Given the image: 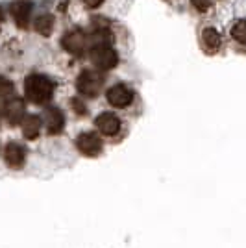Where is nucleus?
<instances>
[{
	"instance_id": "nucleus-10",
	"label": "nucleus",
	"mask_w": 246,
	"mask_h": 248,
	"mask_svg": "<svg viewBox=\"0 0 246 248\" xmlns=\"http://www.w3.org/2000/svg\"><path fill=\"white\" fill-rule=\"evenodd\" d=\"M45 126H46V132L50 135L62 134L63 126H65V117L58 108H48L45 111Z\"/></svg>"
},
{
	"instance_id": "nucleus-16",
	"label": "nucleus",
	"mask_w": 246,
	"mask_h": 248,
	"mask_svg": "<svg viewBox=\"0 0 246 248\" xmlns=\"http://www.w3.org/2000/svg\"><path fill=\"white\" fill-rule=\"evenodd\" d=\"M231 37L241 45H246V21H237L231 28Z\"/></svg>"
},
{
	"instance_id": "nucleus-18",
	"label": "nucleus",
	"mask_w": 246,
	"mask_h": 248,
	"mask_svg": "<svg viewBox=\"0 0 246 248\" xmlns=\"http://www.w3.org/2000/svg\"><path fill=\"white\" fill-rule=\"evenodd\" d=\"M82 2L87 6V8H98L104 0H82Z\"/></svg>"
},
{
	"instance_id": "nucleus-8",
	"label": "nucleus",
	"mask_w": 246,
	"mask_h": 248,
	"mask_svg": "<svg viewBox=\"0 0 246 248\" xmlns=\"http://www.w3.org/2000/svg\"><path fill=\"white\" fill-rule=\"evenodd\" d=\"M4 159L6 163L11 167V169H21L26 161V150L24 146L19 145V143H8L6 148H4Z\"/></svg>"
},
{
	"instance_id": "nucleus-4",
	"label": "nucleus",
	"mask_w": 246,
	"mask_h": 248,
	"mask_svg": "<svg viewBox=\"0 0 246 248\" xmlns=\"http://www.w3.org/2000/svg\"><path fill=\"white\" fill-rule=\"evenodd\" d=\"M62 45L72 56H83V52L87 50V35L82 30H71L63 35Z\"/></svg>"
},
{
	"instance_id": "nucleus-1",
	"label": "nucleus",
	"mask_w": 246,
	"mask_h": 248,
	"mask_svg": "<svg viewBox=\"0 0 246 248\" xmlns=\"http://www.w3.org/2000/svg\"><path fill=\"white\" fill-rule=\"evenodd\" d=\"M54 93V83L41 74H31L24 82V94L33 104H46Z\"/></svg>"
},
{
	"instance_id": "nucleus-3",
	"label": "nucleus",
	"mask_w": 246,
	"mask_h": 248,
	"mask_svg": "<svg viewBox=\"0 0 246 248\" xmlns=\"http://www.w3.org/2000/svg\"><path fill=\"white\" fill-rule=\"evenodd\" d=\"M91 62L98 69H113L119 63L117 52L111 48V45H94L91 48Z\"/></svg>"
},
{
	"instance_id": "nucleus-19",
	"label": "nucleus",
	"mask_w": 246,
	"mask_h": 248,
	"mask_svg": "<svg viewBox=\"0 0 246 248\" xmlns=\"http://www.w3.org/2000/svg\"><path fill=\"white\" fill-rule=\"evenodd\" d=\"M72 106H76V111H78V115H83L85 111H83V106L78 100H72Z\"/></svg>"
},
{
	"instance_id": "nucleus-17",
	"label": "nucleus",
	"mask_w": 246,
	"mask_h": 248,
	"mask_svg": "<svg viewBox=\"0 0 246 248\" xmlns=\"http://www.w3.org/2000/svg\"><path fill=\"white\" fill-rule=\"evenodd\" d=\"M191 4H193L195 10L200 11V13H204V11H207L211 8V2H209V0H191Z\"/></svg>"
},
{
	"instance_id": "nucleus-2",
	"label": "nucleus",
	"mask_w": 246,
	"mask_h": 248,
	"mask_svg": "<svg viewBox=\"0 0 246 248\" xmlns=\"http://www.w3.org/2000/svg\"><path fill=\"white\" fill-rule=\"evenodd\" d=\"M102 74L96 73V71H83L76 80V89L85 96H91V98L98 96V93L102 91Z\"/></svg>"
},
{
	"instance_id": "nucleus-20",
	"label": "nucleus",
	"mask_w": 246,
	"mask_h": 248,
	"mask_svg": "<svg viewBox=\"0 0 246 248\" xmlns=\"http://www.w3.org/2000/svg\"><path fill=\"white\" fill-rule=\"evenodd\" d=\"M2 19H4V15H2V10H0V24H2Z\"/></svg>"
},
{
	"instance_id": "nucleus-14",
	"label": "nucleus",
	"mask_w": 246,
	"mask_h": 248,
	"mask_svg": "<svg viewBox=\"0 0 246 248\" xmlns=\"http://www.w3.org/2000/svg\"><path fill=\"white\" fill-rule=\"evenodd\" d=\"M33 28L37 33H41L43 37H48L54 28V17L52 15H39L35 22H33Z\"/></svg>"
},
{
	"instance_id": "nucleus-7",
	"label": "nucleus",
	"mask_w": 246,
	"mask_h": 248,
	"mask_svg": "<svg viewBox=\"0 0 246 248\" xmlns=\"http://www.w3.org/2000/svg\"><path fill=\"white\" fill-rule=\"evenodd\" d=\"M106 96H108V102L115 108H126L134 100V93L126 85H113Z\"/></svg>"
},
{
	"instance_id": "nucleus-9",
	"label": "nucleus",
	"mask_w": 246,
	"mask_h": 248,
	"mask_svg": "<svg viewBox=\"0 0 246 248\" xmlns=\"http://www.w3.org/2000/svg\"><path fill=\"white\" fill-rule=\"evenodd\" d=\"M94 124H96V128H98L104 135H117L121 132V119L115 113H109V111L98 115Z\"/></svg>"
},
{
	"instance_id": "nucleus-12",
	"label": "nucleus",
	"mask_w": 246,
	"mask_h": 248,
	"mask_svg": "<svg viewBox=\"0 0 246 248\" xmlns=\"http://www.w3.org/2000/svg\"><path fill=\"white\" fill-rule=\"evenodd\" d=\"M39 132H41V119L37 115L24 117V121H22V135L31 141V139H35L39 135Z\"/></svg>"
},
{
	"instance_id": "nucleus-11",
	"label": "nucleus",
	"mask_w": 246,
	"mask_h": 248,
	"mask_svg": "<svg viewBox=\"0 0 246 248\" xmlns=\"http://www.w3.org/2000/svg\"><path fill=\"white\" fill-rule=\"evenodd\" d=\"M10 11L13 21H15V24L19 28H26L28 26V21H30V15H31L30 4H26V2H15V4H11Z\"/></svg>"
},
{
	"instance_id": "nucleus-6",
	"label": "nucleus",
	"mask_w": 246,
	"mask_h": 248,
	"mask_svg": "<svg viewBox=\"0 0 246 248\" xmlns=\"http://www.w3.org/2000/svg\"><path fill=\"white\" fill-rule=\"evenodd\" d=\"M4 115H6V121H8L11 126L22 124L24 117H26L22 98L15 96V98H11V100H8V102H4Z\"/></svg>"
},
{
	"instance_id": "nucleus-5",
	"label": "nucleus",
	"mask_w": 246,
	"mask_h": 248,
	"mask_svg": "<svg viewBox=\"0 0 246 248\" xmlns=\"http://www.w3.org/2000/svg\"><path fill=\"white\" fill-rule=\"evenodd\" d=\"M76 146H78V150H80L83 155H87V157H96L104 148L102 139L96 134H92V132H83V134L78 135Z\"/></svg>"
},
{
	"instance_id": "nucleus-15",
	"label": "nucleus",
	"mask_w": 246,
	"mask_h": 248,
	"mask_svg": "<svg viewBox=\"0 0 246 248\" xmlns=\"http://www.w3.org/2000/svg\"><path fill=\"white\" fill-rule=\"evenodd\" d=\"M17 94H15V87H13V83L8 82L6 78H0V100L2 102H8L11 98H15Z\"/></svg>"
},
{
	"instance_id": "nucleus-13",
	"label": "nucleus",
	"mask_w": 246,
	"mask_h": 248,
	"mask_svg": "<svg viewBox=\"0 0 246 248\" xmlns=\"http://www.w3.org/2000/svg\"><path fill=\"white\" fill-rule=\"evenodd\" d=\"M202 43H204V46L207 48V52H216L220 48V33L215 30V28H204L202 30Z\"/></svg>"
}]
</instances>
